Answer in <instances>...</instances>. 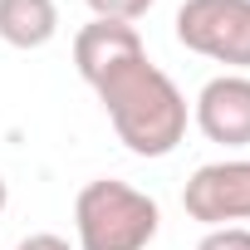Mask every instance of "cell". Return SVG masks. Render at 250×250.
<instances>
[{
	"instance_id": "6da1fadb",
	"label": "cell",
	"mask_w": 250,
	"mask_h": 250,
	"mask_svg": "<svg viewBox=\"0 0 250 250\" xmlns=\"http://www.w3.org/2000/svg\"><path fill=\"white\" fill-rule=\"evenodd\" d=\"M93 93H98V103L113 123L118 143L133 157H172L182 147L191 108H187L182 88L172 83V74H162L147 54L113 69Z\"/></svg>"
},
{
	"instance_id": "7a4b0ae2",
	"label": "cell",
	"mask_w": 250,
	"mask_h": 250,
	"mask_svg": "<svg viewBox=\"0 0 250 250\" xmlns=\"http://www.w3.org/2000/svg\"><path fill=\"white\" fill-rule=\"evenodd\" d=\"M157 226H162L157 201L118 177H98L74 196L79 250H147L157 240Z\"/></svg>"
},
{
	"instance_id": "3957f363",
	"label": "cell",
	"mask_w": 250,
	"mask_h": 250,
	"mask_svg": "<svg viewBox=\"0 0 250 250\" xmlns=\"http://www.w3.org/2000/svg\"><path fill=\"white\" fill-rule=\"evenodd\" d=\"M177 44L226 64L230 74L250 69V0H182Z\"/></svg>"
},
{
	"instance_id": "277c9868",
	"label": "cell",
	"mask_w": 250,
	"mask_h": 250,
	"mask_svg": "<svg viewBox=\"0 0 250 250\" xmlns=\"http://www.w3.org/2000/svg\"><path fill=\"white\" fill-rule=\"evenodd\" d=\"M182 211L206 230L250 221V157H221L196 167L182 187Z\"/></svg>"
},
{
	"instance_id": "5b68a950",
	"label": "cell",
	"mask_w": 250,
	"mask_h": 250,
	"mask_svg": "<svg viewBox=\"0 0 250 250\" xmlns=\"http://www.w3.org/2000/svg\"><path fill=\"white\" fill-rule=\"evenodd\" d=\"M191 123L206 143L250 147V74H216L191 103Z\"/></svg>"
},
{
	"instance_id": "8992f818",
	"label": "cell",
	"mask_w": 250,
	"mask_h": 250,
	"mask_svg": "<svg viewBox=\"0 0 250 250\" xmlns=\"http://www.w3.org/2000/svg\"><path fill=\"white\" fill-rule=\"evenodd\" d=\"M147 44L138 35V25H123V20H88L79 35H74V69L88 88H98L113 69L143 59Z\"/></svg>"
},
{
	"instance_id": "52a82bcc",
	"label": "cell",
	"mask_w": 250,
	"mask_h": 250,
	"mask_svg": "<svg viewBox=\"0 0 250 250\" xmlns=\"http://www.w3.org/2000/svg\"><path fill=\"white\" fill-rule=\"evenodd\" d=\"M59 35L54 0H0V40L10 49H44Z\"/></svg>"
},
{
	"instance_id": "ba28073f",
	"label": "cell",
	"mask_w": 250,
	"mask_h": 250,
	"mask_svg": "<svg viewBox=\"0 0 250 250\" xmlns=\"http://www.w3.org/2000/svg\"><path fill=\"white\" fill-rule=\"evenodd\" d=\"M152 5H157V0H88L93 20H123V25L143 20V15H147Z\"/></svg>"
},
{
	"instance_id": "9c48e42d",
	"label": "cell",
	"mask_w": 250,
	"mask_h": 250,
	"mask_svg": "<svg viewBox=\"0 0 250 250\" xmlns=\"http://www.w3.org/2000/svg\"><path fill=\"white\" fill-rule=\"evenodd\" d=\"M196 250H250V230L245 226H216V230L201 235Z\"/></svg>"
},
{
	"instance_id": "30bf717a",
	"label": "cell",
	"mask_w": 250,
	"mask_h": 250,
	"mask_svg": "<svg viewBox=\"0 0 250 250\" xmlns=\"http://www.w3.org/2000/svg\"><path fill=\"white\" fill-rule=\"evenodd\" d=\"M15 250H79V245H69V240L54 235V230H40V235H25Z\"/></svg>"
},
{
	"instance_id": "8fae6325",
	"label": "cell",
	"mask_w": 250,
	"mask_h": 250,
	"mask_svg": "<svg viewBox=\"0 0 250 250\" xmlns=\"http://www.w3.org/2000/svg\"><path fill=\"white\" fill-rule=\"evenodd\" d=\"M5 201H10V182L0 177V211H5Z\"/></svg>"
}]
</instances>
